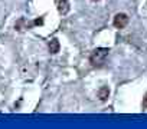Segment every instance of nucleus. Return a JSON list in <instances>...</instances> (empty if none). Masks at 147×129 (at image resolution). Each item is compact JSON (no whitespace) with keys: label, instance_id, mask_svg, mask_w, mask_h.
<instances>
[{"label":"nucleus","instance_id":"obj_8","mask_svg":"<svg viewBox=\"0 0 147 129\" xmlns=\"http://www.w3.org/2000/svg\"><path fill=\"white\" fill-rule=\"evenodd\" d=\"M94 2H100V0H94Z\"/></svg>","mask_w":147,"mask_h":129},{"label":"nucleus","instance_id":"obj_6","mask_svg":"<svg viewBox=\"0 0 147 129\" xmlns=\"http://www.w3.org/2000/svg\"><path fill=\"white\" fill-rule=\"evenodd\" d=\"M43 23V19L42 17H39V19H36L35 22H33V25H42Z\"/></svg>","mask_w":147,"mask_h":129},{"label":"nucleus","instance_id":"obj_5","mask_svg":"<svg viewBox=\"0 0 147 129\" xmlns=\"http://www.w3.org/2000/svg\"><path fill=\"white\" fill-rule=\"evenodd\" d=\"M59 49H61V45H59L58 39H52V40L49 42V52H51V53H58Z\"/></svg>","mask_w":147,"mask_h":129},{"label":"nucleus","instance_id":"obj_7","mask_svg":"<svg viewBox=\"0 0 147 129\" xmlns=\"http://www.w3.org/2000/svg\"><path fill=\"white\" fill-rule=\"evenodd\" d=\"M143 108H147V93H146L144 98H143Z\"/></svg>","mask_w":147,"mask_h":129},{"label":"nucleus","instance_id":"obj_1","mask_svg":"<svg viewBox=\"0 0 147 129\" xmlns=\"http://www.w3.org/2000/svg\"><path fill=\"white\" fill-rule=\"evenodd\" d=\"M108 49L107 47H98V49H95L92 53H91V56H90V62L92 63V64H100V63H102L104 60H105V57L108 56Z\"/></svg>","mask_w":147,"mask_h":129},{"label":"nucleus","instance_id":"obj_2","mask_svg":"<svg viewBox=\"0 0 147 129\" xmlns=\"http://www.w3.org/2000/svg\"><path fill=\"white\" fill-rule=\"evenodd\" d=\"M128 25V16L125 13H118L114 17V26L117 29H124Z\"/></svg>","mask_w":147,"mask_h":129},{"label":"nucleus","instance_id":"obj_3","mask_svg":"<svg viewBox=\"0 0 147 129\" xmlns=\"http://www.w3.org/2000/svg\"><path fill=\"white\" fill-rule=\"evenodd\" d=\"M55 2H56L58 12L61 15H66L69 12V0H55Z\"/></svg>","mask_w":147,"mask_h":129},{"label":"nucleus","instance_id":"obj_4","mask_svg":"<svg viewBox=\"0 0 147 129\" xmlns=\"http://www.w3.org/2000/svg\"><path fill=\"white\" fill-rule=\"evenodd\" d=\"M108 96H110V89H108V86H102V88H100L98 89V99L100 100H107L108 99Z\"/></svg>","mask_w":147,"mask_h":129}]
</instances>
